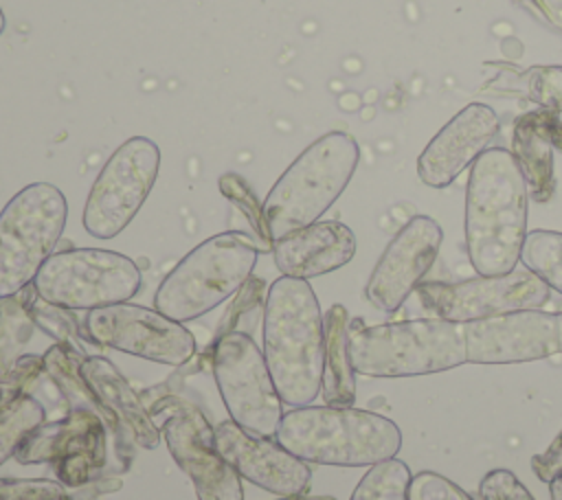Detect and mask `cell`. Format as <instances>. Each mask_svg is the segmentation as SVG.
Returning a JSON list of instances; mask_svg holds the SVG:
<instances>
[{"mask_svg":"<svg viewBox=\"0 0 562 500\" xmlns=\"http://www.w3.org/2000/svg\"><path fill=\"white\" fill-rule=\"evenodd\" d=\"M415 292L422 307L435 318L461 325L522 309H540L551 296V287L527 268L452 283L426 281Z\"/></svg>","mask_w":562,"mask_h":500,"instance_id":"8fae6325","label":"cell"},{"mask_svg":"<svg viewBox=\"0 0 562 500\" xmlns=\"http://www.w3.org/2000/svg\"><path fill=\"white\" fill-rule=\"evenodd\" d=\"M29 309H31V318H33L35 327L44 329L50 338L57 340V344H64L77 353H83V349L79 344V322L70 309L50 305V303L42 300L40 296H35L31 300Z\"/></svg>","mask_w":562,"mask_h":500,"instance_id":"83f0119b","label":"cell"},{"mask_svg":"<svg viewBox=\"0 0 562 500\" xmlns=\"http://www.w3.org/2000/svg\"><path fill=\"white\" fill-rule=\"evenodd\" d=\"M549 493H551V500H562V476L549 482Z\"/></svg>","mask_w":562,"mask_h":500,"instance_id":"e575fe53","label":"cell"},{"mask_svg":"<svg viewBox=\"0 0 562 500\" xmlns=\"http://www.w3.org/2000/svg\"><path fill=\"white\" fill-rule=\"evenodd\" d=\"M138 265L114 250L70 248L53 252L33 287L50 305L70 311H92L132 300L140 289Z\"/></svg>","mask_w":562,"mask_h":500,"instance_id":"ba28073f","label":"cell"},{"mask_svg":"<svg viewBox=\"0 0 562 500\" xmlns=\"http://www.w3.org/2000/svg\"><path fill=\"white\" fill-rule=\"evenodd\" d=\"M160 434L178 467L191 478L198 500H244L241 476L215 447L213 428L198 408H173Z\"/></svg>","mask_w":562,"mask_h":500,"instance_id":"2e32d148","label":"cell"},{"mask_svg":"<svg viewBox=\"0 0 562 500\" xmlns=\"http://www.w3.org/2000/svg\"><path fill=\"white\" fill-rule=\"evenodd\" d=\"M277 500H336V498H331V496H305V493H301V496H279Z\"/></svg>","mask_w":562,"mask_h":500,"instance_id":"d590c367","label":"cell"},{"mask_svg":"<svg viewBox=\"0 0 562 500\" xmlns=\"http://www.w3.org/2000/svg\"><path fill=\"white\" fill-rule=\"evenodd\" d=\"M411 469L400 458H389L369 467L349 500H408Z\"/></svg>","mask_w":562,"mask_h":500,"instance_id":"484cf974","label":"cell"},{"mask_svg":"<svg viewBox=\"0 0 562 500\" xmlns=\"http://www.w3.org/2000/svg\"><path fill=\"white\" fill-rule=\"evenodd\" d=\"M160 169V149L147 136L121 143L99 171L83 206V228L97 239L121 235L147 200Z\"/></svg>","mask_w":562,"mask_h":500,"instance_id":"30bf717a","label":"cell"},{"mask_svg":"<svg viewBox=\"0 0 562 500\" xmlns=\"http://www.w3.org/2000/svg\"><path fill=\"white\" fill-rule=\"evenodd\" d=\"M520 261L551 289L562 294V232L531 230L525 237Z\"/></svg>","mask_w":562,"mask_h":500,"instance_id":"d4e9b609","label":"cell"},{"mask_svg":"<svg viewBox=\"0 0 562 500\" xmlns=\"http://www.w3.org/2000/svg\"><path fill=\"white\" fill-rule=\"evenodd\" d=\"M465 362L520 364L560 353L558 316L542 309H522L463 325Z\"/></svg>","mask_w":562,"mask_h":500,"instance_id":"9a60e30c","label":"cell"},{"mask_svg":"<svg viewBox=\"0 0 562 500\" xmlns=\"http://www.w3.org/2000/svg\"><path fill=\"white\" fill-rule=\"evenodd\" d=\"M79 371L99 404L101 419L112 428V432H116L119 441L125 432L138 447H158L162 436L160 430L154 425L147 408L110 360L101 355H88Z\"/></svg>","mask_w":562,"mask_h":500,"instance_id":"ffe728a7","label":"cell"},{"mask_svg":"<svg viewBox=\"0 0 562 500\" xmlns=\"http://www.w3.org/2000/svg\"><path fill=\"white\" fill-rule=\"evenodd\" d=\"M259 252L257 241L239 230L204 239L160 281L154 307L182 325L209 314L244 287Z\"/></svg>","mask_w":562,"mask_h":500,"instance_id":"8992f818","label":"cell"},{"mask_svg":"<svg viewBox=\"0 0 562 500\" xmlns=\"http://www.w3.org/2000/svg\"><path fill=\"white\" fill-rule=\"evenodd\" d=\"M529 96L547 110L562 112V66H533L527 75Z\"/></svg>","mask_w":562,"mask_h":500,"instance_id":"f1b7e54d","label":"cell"},{"mask_svg":"<svg viewBox=\"0 0 562 500\" xmlns=\"http://www.w3.org/2000/svg\"><path fill=\"white\" fill-rule=\"evenodd\" d=\"M105 421L86 408L68 410L64 419L40 423L15 450L22 465L53 463L66 487H81L105 465Z\"/></svg>","mask_w":562,"mask_h":500,"instance_id":"4fadbf2b","label":"cell"},{"mask_svg":"<svg viewBox=\"0 0 562 500\" xmlns=\"http://www.w3.org/2000/svg\"><path fill=\"white\" fill-rule=\"evenodd\" d=\"M358 160L360 147L347 132H327L307 145L263 200L272 243L318 221L347 189Z\"/></svg>","mask_w":562,"mask_h":500,"instance_id":"277c9868","label":"cell"},{"mask_svg":"<svg viewBox=\"0 0 562 500\" xmlns=\"http://www.w3.org/2000/svg\"><path fill=\"white\" fill-rule=\"evenodd\" d=\"M215 447L226 463L248 482L274 496H301L310 487V465L290 454L274 436H259L235 421L213 428Z\"/></svg>","mask_w":562,"mask_h":500,"instance_id":"e0dca14e","label":"cell"},{"mask_svg":"<svg viewBox=\"0 0 562 500\" xmlns=\"http://www.w3.org/2000/svg\"><path fill=\"white\" fill-rule=\"evenodd\" d=\"M531 471L542 480L551 482L553 478L562 476V430L549 443V447L536 456H531Z\"/></svg>","mask_w":562,"mask_h":500,"instance_id":"836d02e7","label":"cell"},{"mask_svg":"<svg viewBox=\"0 0 562 500\" xmlns=\"http://www.w3.org/2000/svg\"><path fill=\"white\" fill-rule=\"evenodd\" d=\"M213 375L231 421L259 436H274L283 401L272 384L263 351L246 331L220 333L213 342Z\"/></svg>","mask_w":562,"mask_h":500,"instance_id":"9c48e42d","label":"cell"},{"mask_svg":"<svg viewBox=\"0 0 562 500\" xmlns=\"http://www.w3.org/2000/svg\"><path fill=\"white\" fill-rule=\"evenodd\" d=\"M443 241L441 226L428 215H415L389 241L367 285V300L380 311H397L424 283Z\"/></svg>","mask_w":562,"mask_h":500,"instance_id":"5bb4252c","label":"cell"},{"mask_svg":"<svg viewBox=\"0 0 562 500\" xmlns=\"http://www.w3.org/2000/svg\"><path fill=\"white\" fill-rule=\"evenodd\" d=\"M349 355L356 373L378 379L450 371L465 364L463 325L435 316L371 327L349 325Z\"/></svg>","mask_w":562,"mask_h":500,"instance_id":"5b68a950","label":"cell"},{"mask_svg":"<svg viewBox=\"0 0 562 500\" xmlns=\"http://www.w3.org/2000/svg\"><path fill=\"white\" fill-rule=\"evenodd\" d=\"M356 254V235L342 221H314L272 243L281 276L314 279L347 265Z\"/></svg>","mask_w":562,"mask_h":500,"instance_id":"d6986e66","label":"cell"},{"mask_svg":"<svg viewBox=\"0 0 562 500\" xmlns=\"http://www.w3.org/2000/svg\"><path fill=\"white\" fill-rule=\"evenodd\" d=\"M518 9L527 11L536 22L562 35V0H512Z\"/></svg>","mask_w":562,"mask_h":500,"instance_id":"d6a6232c","label":"cell"},{"mask_svg":"<svg viewBox=\"0 0 562 500\" xmlns=\"http://www.w3.org/2000/svg\"><path fill=\"white\" fill-rule=\"evenodd\" d=\"M555 316H558V344H560V353H562V311Z\"/></svg>","mask_w":562,"mask_h":500,"instance_id":"8d00e7d4","label":"cell"},{"mask_svg":"<svg viewBox=\"0 0 562 500\" xmlns=\"http://www.w3.org/2000/svg\"><path fill=\"white\" fill-rule=\"evenodd\" d=\"M498 114L485 103H468L424 147L417 175L430 189L450 186L498 134Z\"/></svg>","mask_w":562,"mask_h":500,"instance_id":"ac0fdd59","label":"cell"},{"mask_svg":"<svg viewBox=\"0 0 562 500\" xmlns=\"http://www.w3.org/2000/svg\"><path fill=\"white\" fill-rule=\"evenodd\" d=\"M529 193L514 154L487 147L465 186V248L479 276L516 270L527 237Z\"/></svg>","mask_w":562,"mask_h":500,"instance_id":"6da1fadb","label":"cell"},{"mask_svg":"<svg viewBox=\"0 0 562 500\" xmlns=\"http://www.w3.org/2000/svg\"><path fill=\"white\" fill-rule=\"evenodd\" d=\"M533 202H549L555 193L553 151H562L560 114L538 107L520 114L512 129V149Z\"/></svg>","mask_w":562,"mask_h":500,"instance_id":"44dd1931","label":"cell"},{"mask_svg":"<svg viewBox=\"0 0 562 500\" xmlns=\"http://www.w3.org/2000/svg\"><path fill=\"white\" fill-rule=\"evenodd\" d=\"M408 500H474L450 478L437 471H419L411 478Z\"/></svg>","mask_w":562,"mask_h":500,"instance_id":"4dcf8cb0","label":"cell"},{"mask_svg":"<svg viewBox=\"0 0 562 500\" xmlns=\"http://www.w3.org/2000/svg\"><path fill=\"white\" fill-rule=\"evenodd\" d=\"M68 217L64 193L50 182L20 189L0 211V298L33 283L55 252Z\"/></svg>","mask_w":562,"mask_h":500,"instance_id":"52a82bcc","label":"cell"},{"mask_svg":"<svg viewBox=\"0 0 562 500\" xmlns=\"http://www.w3.org/2000/svg\"><path fill=\"white\" fill-rule=\"evenodd\" d=\"M217 184H220V191L224 193V197H228L246 215L248 224L255 230V241H257L259 250H272V239L268 232L263 204L257 202V195L252 193L250 184L237 173H224Z\"/></svg>","mask_w":562,"mask_h":500,"instance_id":"4316f807","label":"cell"},{"mask_svg":"<svg viewBox=\"0 0 562 500\" xmlns=\"http://www.w3.org/2000/svg\"><path fill=\"white\" fill-rule=\"evenodd\" d=\"M325 360L321 397L325 406L349 408L356 401V371L349 355V314L342 305H331L323 318Z\"/></svg>","mask_w":562,"mask_h":500,"instance_id":"7402d4cb","label":"cell"},{"mask_svg":"<svg viewBox=\"0 0 562 500\" xmlns=\"http://www.w3.org/2000/svg\"><path fill=\"white\" fill-rule=\"evenodd\" d=\"M261 351L283 404L301 408L321 395L325 329L318 298L305 279L279 276L268 287Z\"/></svg>","mask_w":562,"mask_h":500,"instance_id":"7a4b0ae2","label":"cell"},{"mask_svg":"<svg viewBox=\"0 0 562 500\" xmlns=\"http://www.w3.org/2000/svg\"><path fill=\"white\" fill-rule=\"evenodd\" d=\"M83 333L94 344L167 366L187 364L195 353V338L182 322L130 300L88 311Z\"/></svg>","mask_w":562,"mask_h":500,"instance_id":"7c38bea8","label":"cell"},{"mask_svg":"<svg viewBox=\"0 0 562 500\" xmlns=\"http://www.w3.org/2000/svg\"><path fill=\"white\" fill-rule=\"evenodd\" d=\"M0 500H70L59 482L46 478H0Z\"/></svg>","mask_w":562,"mask_h":500,"instance_id":"f546056e","label":"cell"},{"mask_svg":"<svg viewBox=\"0 0 562 500\" xmlns=\"http://www.w3.org/2000/svg\"><path fill=\"white\" fill-rule=\"evenodd\" d=\"M44 421L46 408L37 397L29 393L0 397V465L13 456L20 443Z\"/></svg>","mask_w":562,"mask_h":500,"instance_id":"cb8c5ba5","label":"cell"},{"mask_svg":"<svg viewBox=\"0 0 562 500\" xmlns=\"http://www.w3.org/2000/svg\"><path fill=\"white\" fill-rule=\"evenodd\" d=\"M274 439L305 463L334 467H371L402 447V432L389 417L325 404L285 412Z\"/></svg>","mask_w":562,"mask_h":500,"instance_id":"3957f363","label":"cell"},{"mask_svg":"<svg viewBox=\"0 0 562 500\" xmlns=\"http://www.w3.org/2000/svg\"><path fill=\"white\" fill-rule=\"evenodd\" d=\"M4 26H7V20H4V13H2V9H0V35H2Z\"/></svg>","mask_w":562,"mask_h":500,"instance_id":"74e56055","label":"cell"},{"mask_svg":"<svg viewBox=\"0 0 562 500\" xmlns=\"http://www.w3.org/2000/svg\"><path fill=\"white\" fill-rule=\"evenodd\" d=\"M37 296L33 283L15 296L0 298V382L11 373L15 362L24 355L35 322L31 318V300Z\"/></svg>","mask_w":562,"mask_h":500,"instance_id":"603a6c76","label":"cell"},{"mask_svg":"<svg viewBox=\"0 0 562 500\" xmlns=\"http://www.w3.org/2000/svg\"><path fill=\"white\" fill-rule=\"evenodd\" d=\"M481 500H536L509 469H492L479 482Z\"/></svg>","mask_w":562,"mask_h":500,"instance_id":"1f68e13d","label":"cell"}]
</instances>
